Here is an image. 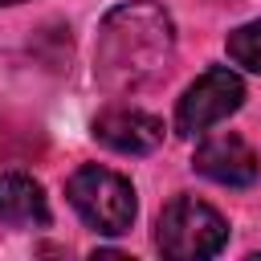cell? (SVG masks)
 Masks as SVG:
<instances>
[{"instance_id": "cell-5", "label": "cell", "mask_w": 261, "mask_h": 261, "mask_svg": "<svg viewBox=\"0 0 261 261\" xmlns=\"http://www.w3.org/2000/svg\"><path fill=\"white\" fill-rule=\"evenodd\" d=\"M90 130L102 147L118 155H151L163 147V118H155L151 110L126 106V102H110L106 110H98Z\"/></svg>"}, {"instance_id": "cell-7", "label": "cell", "mask_w": 261, "mask_h": 261, "mask_svg": "<svg viewBox=\"0 0 261 261\" xmlns=\"http://www.w3.org/2000/svg\"><path fill=\"white\" fill-rule=\"evenodd\" d=\"M0 224L8 228H45L49 200L29 171H0Z\"/></svg>"}, {"instance_id": "cell-4", "label": "cell", "mask_w": 261, "mask_h": 261, "mask_svg": "<svg viewBox=\"0 0 261 261\" xmlns=\"http://www.w3.org/2000/svg\"><path fill=\"white\" fill-rule=\"evenodd\" d=\"M245 102V82L237 69L228 65H208L175 102V130L184 139H200L208 135L216 122H224L228 114H237Z\"/></svg>"}, {"instance_id": "cell-3", "label": "cell", "mask_w": 261, "mask_h": 261, "mask_svg": "<svg viewBox=\"0 0 261 261\" xmlns=\"http://www.w3.org/2000/svg\"><path fill=\"white\" fill-rule=\"evenodd\" d=\"M155 245L171 261H204L228 245V220L196 196H175L163 204L155 224Z\"/></svg>"}, {"instance_id": "cell-1", "label": "cell", "mask_w": 261, "mask_h": 261, "mask_svg": "<svg viewBox=\"0 0 261 261\" xmlns=\"http://www.w3.org/2000/svg\"><path fill=\"white\" fill-rule=\"evenodd\" d=\"M175 61V24L155 0L114 4L94 41V77L106 94L126 98L167 77Z\"/></svg>"}, {"instance_id": "cell-2", "label": "cell", "mask_w": 261, "mask_h": 261, "mask_svg": "<svg viewBox=\"0 0 261 261\" xmlns=\"http://www.w3.org/2000/svg\"><path fill=\"white\" fill-rule=\"evenodd\" d=\"M65 196L73 204V212L102 237H122L130 232L135 216H139V200L126 175L102 167V163H82L69 179H65Z\"/></svg>"}, {"instance_id": "cell-8", "label": "cell", "mask_w": 261, "mask_h": 261, "mask_svg": "<svg viewBox=\"0 0 261 261\" xmlns=\"http://www.w3.org/2000/svg\"><path fill=\"white\" fill-rule=\"evenodd\" d=\"M224 49H228L232 65H241V69H249V73H261V20L237 24V29L224 37Z\"/></svg>"}, {"instance_id": "cell-6", "label": "cell", "mask_w": 261, "mask_h": 261, "mask_svg": "<svg viewBox=\"0 0 261 261\" xmlns=\"http://www.w3.org/2000/svg\"><path fill=\"white\" fill-rule=\"evenodd\" d=\"M192 167L204 179L224 184V188H253L257 175H261L257 151L241 135H232V130H224V135H200V147L192 155Z\"/></svg>"}, {"instance_id": "cell-9", "label": "cell", "mask_w": 261, "mask_h": 261, "mask_svg": "<svg viewBox=\"0 0 261 261\" xmlns=\"http://www.w3.org/2000/svg\"><path fill=\"white\" fill-rule=\"evenodd\" d=\"M8 4H24V0H0V8H8Z\"/></svg>"}]
</instances>
